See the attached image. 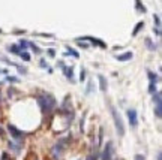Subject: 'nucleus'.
<instances>
[{
    "label": "nucleus",
    "instance_id": "f257e3e1",
    "mask_svg": "<svg viewBox=\"0 0 162 160\" xmlns=\"http://www.w3.org/2000/svg\"><path fill=\"white\" fill-rule=\"evenodd\" d=\"M38 102H39V105H40V108H42L44 112H50V111L54 108V105H56V99H54L51 94L39 96V97H38Z\"/></svg>",
    "mask_w": 162,
    "mask_h": 160
},
{
    "label": "nucleus",
    "instance_id": "f03ea898",
    "mask_svg": "<svg viewBox=\"0 0 162 160\" xmlns=\"http://www.w3.org/2000/svg\"><path fill=\"white\" fill-rule=\"evenodd\" d=\"M110 109H111V115H113V118H114V124H116V129H117V133H119V136H123V135H125V126H123V121H122L120 115L117 114L114 106H111Z\"/></svg>",
    "mask_w": 162,
    "mask_h": 160
},
{
    "label": "nucleus",
    "instance_id": "7ed1b4c3",
    "mask_svg": "<svg viewBox=\"0 0 162 160\" xmlns=\"http://www.w3.org/2000/svg\"><path fill=\"white\" fill-rule=\"evenodd\" d=\"M113 159V142H107V147L102 153V160H111Z\"/></svg>",
    "mask_w": 162,
    "mask_h": 160
},
{
    "label": "nucleus",
    "instance_id": "20e7f679",
    "mask_svg": "<svg viewBox=\"0 0 162 160\" xmlns=\"http://www.w3.org/2000/svg\"><path fill=\"white\" fill-rule=\"evenodd\" d=\"M147 76H148V80H150L148 91H150V93H155V85H156V81H158V76H156L152 70H147Z\"/></svg>",
    "mask_w": 162,
    "mask_h": 160
},
{
    "label": "nucleus",
    "instance_id": "39448f33",
    "mask_svg": "<svg viewBox=\"0 0 162 160\" xmlns=\"http://www.w3.org/2000/svg\"><path fill=\"white\" fill-rule=\"evenodd\" d=\"M128 118H129V123L131 126L135 127L138 124V120H137V111L135 109H128Z\"/></svg>",
    "mask_w": 162,
    "mask_h": 160
},
{
    "label": "nucleus",
    "instance_id": "423d86ee",
    "mask_svg": "<svg viewBox=\"0 0 162 160\" xmlns=\"http://www.w3.org/2000/svg\"><path fill=\"white\" fill-rule=\"evenodd\" d=\"M8 129H9V132H11V135H12V136L15 138V139H21V138L24 136V135L21 133V132L18 130V129H17V127L11 126V124H9V127H8Z\"/></svg>",
    "mask_w": 162,
    "mask_h": 160
},
{
    "label": "nucleus",
    "instance_id": "0eeeda50",
    "mask_svg": "<svg viewBox=\"0 0 162 160\" xmlns=\"http://www.w3.org/2000/svg\"><path fill=\"white\" fill-rule=\"evenodd\" d=\"M132 59V53H126V54H122V55H117V60L120 61H126Z\"/></svg>",
    "mask_w": 162,
    "mask_h": 160
},
{
    "label": "nucleus",
    "instance_id": "6e6552de",
    "mask_svg": "<svg viewBox=\"0 0 162 160\" xmlns=\"http://www.w3.org/2000/svg\"><path fill=\"white\" fill-rule=\"evenodd\" d=\"M98 78H99V81H101V91H107V81H105V78L102 76V75H98Z\"/></svg>",
    "mask_w": 162,
    "mask_h": 160
},
{
    "label": "nucleus",
    "instance_id": "1a4fd4ad",
    "mask_svg": "<svg viewBox=\"0 0 162 160\" xmlns=\"http://www.w3.org/2000/svg\"><path fill=\"white\" fill-rule=\"evenodd\" d=\"M20 55H21V57H23V59H24V60H26V61H29V60H30V55H29V54H27L26 51H21V53H20Z\"/></svg>",
    "mask_w": 162,
    "mask_h": 160
},
{
    "label": "nucleus",
    "instance_id": "9d476101",
    "mask_svg": "<svg viewBox=\"0 0 162 160\" xmlns=\"http://www.w3.org/2000/svg\"><path fill=\"white\" fill-rule=\"evenodd\" d=\"M146 44L148 45V49H150V51H153V49H155V45L152 44V40L150 39H146Z\"/></svg>",
    "mask_w": 162,
    "mask_h": 160
},
{
    "label": "nucleus",
    "instance_id": "9b49d317",
    "mask_svg": "<svg viewBox=\"0 0 162 160\" xmlns=\"http://www.w3.org/2000/svg\"><path fill=\"white\" fill-rule=\"evenodd\" d=\"M155 23H156V27L159 28V26H161V20H159V17H158V15H155Z\"/></svg>",
    "mask_w": 162,
    "mask_h": 160
},
{
    "label": "nucleus",
    "instance_id": "f8f14e48",
    "mask_svg": "<svg viewBox=\"0 0 162 160\" xmlns=\"http://www.w3.org/2000/svg\"><path fill=\"white\" fill-rule=\"evenodd\" d=\"M68 54H72L74 57H78V53H77V51H74V49H71V48L68 49Z\"/></svg>",
    "mask_w": 162,
    "mask_h": 160
},
{
    "label": "nucleus",
    "instance_id": "ddd939ff",
    "mask_svg": "<svg viewBox=\"0 0 162 160\" xmlns=\"http://www.w3.org/2000/svg\"><path fill=\"white\" fill-rule=\"evenodd\" d=\"M84 78H86V70L84 69H81V75H80V80L84 81Z\"/></svg>",
    "mask_w": 162,
    "mask_h": 160
},
{
    "label": "nucleus",
    "instance_id": "4468645a",
    "mask_svg": "<svg viewBox=\"0 0 162 160\" xmlns=\"http://www.w3.org/2000/svg\"><path fill=\"white\" fill-rule=\"evenodd\" d=\"M141 27H143V23H138V26H137V28H135V30H134V34H137V33H138V30H140Z\"/></svg>",
    "mask_w": 162,
    "mask_h": 160
},
{
    "label": "nucleus",
    "instance_id": "2eb2a0df",
    "mask_svg": "<svg viewBox=\"0 0 162 160\" xmlns=\"http://www.w3.org/2000/svg\"><path fill=\"white\" fill-rule=\"evenodd\" d=\"M135 160H146V159H144V156H141V154H137V156H135Z\"/></svg>",
    "mask_w": 162,
    "mask_h": 160
},
{
    "label": "nucleus",
    "instance_id": "dca6fc26",
    "mask_svg": "<svg viewBox=\"0 0 162 160\" xmlns=\"http://www.w3.org/2000/svg\"><path fill=\"white\" fill-rule=\"evenodd\" d=\"M3 135H5V130H3V129L0 127V136H3Z\"/></svg>",
    "mask_w": 162,
    "mask_h": 160
}]
</instances>
